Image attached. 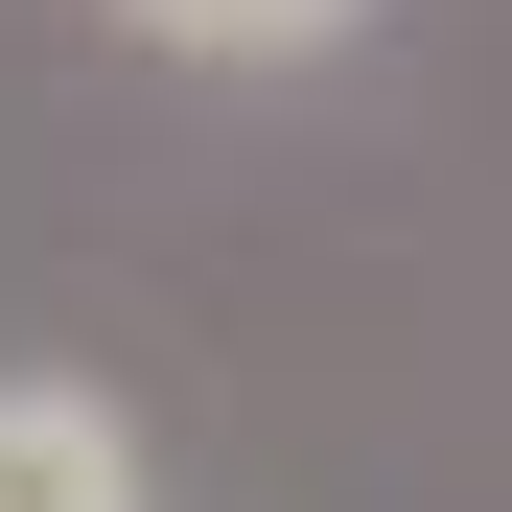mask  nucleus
<instances>
[{
  "mask_svg": "<svg viewBox=\"0 0 512 512\" xmlns=\"http://www.w3.org/2000/svg\"><path fill=\"white\" fill-rule=\"evenodd\" d=\"M0 512H140V419L94 373H0Z\"/></svg>",
  "mask_w": 512,
  "mask_h": 512,
  "instance_id": "f257e3e1",
  "label": "nucleus"
},
{
  "mask_svg": "<svg viewBox=\"0 0 512 512\" xmlns=\"http://www.w3.org/2000/svg\"><path fill=\"white\" fill-rule=\"evenodd\" d=\"M140 47H210V70H280V47H350L373 0H117Z\"/></svg>",
  "mask_w": 512,
  "mask_h": 512,
  "instance_id": "f03ea898",
  "label": "nucleus"
}]
</instances>
